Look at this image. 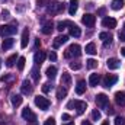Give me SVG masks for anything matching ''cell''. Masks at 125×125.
Segmentation results:
<instances>
[{
  "label": "cell",
  "instance_id": "d6a6232c",
  "mask_svg": "<svg viewBox=\"0 0 125 125\" xmlns=\"http://www.w3.org/2000/svg\"><path fill=\"white\" fill-rule=\"evenodd\" d=\"M87 64H86V65H87V68H90V70H93V68H96V67H97V61H96V60H93V58H90V60H87Z\"/></svg>",
  "mask_w": 125,
  "mask_h": 125
},
{
  "label": "cell",
  "instance_id": "3957f363",
  "mask_svg": "<svg viewBox=\"0 0 125 125\" xmlns=\"http://www.w3.org/2000/svg\"><path fill=\"white\" fill-rule=\"evenodd\" d=\"M61 10H62V3H58V1H52V3L48 4V7H47V13L51 15V16L58 15Z\"/></svg>",
  "mask_w": 125,
  "mask_h": 125
},
{
  "label": "cell",
  "instance_id": "83f0119b",
  "mask_svg": "<svg viewBox=\"0 0 125 125\" xmlns=\"http://www.w3.org/2000/svg\"><path fill=\"white\" fill-rule=\"evenodd\" d=\"M99 39H102L103 42H106V41H112V35H111L109 32H100V33H99Z\"/></svg>",
  "mask_w": 125,
  "mask_h": 125
},
{
  "label": "cell",
  "instance_id": "bcb514c9",
  "mask_svg": "<svg viewBox=\"0 0 125 125\" xmlns=\"http://www.w3.org/2000/svg\"><path fill=\"white\" fill-rule=\"evenodd\" d=\"M39 45H41V42H39V39H36V41H35V48H38Z\"/></svg>",
  "mask_w": 125,
  "mask_h": 125
},
{
  "label": "cell",
  "instance_id": "6da1fadb",
  "mask_svg": "<svg viewBox=\"0 0 125 125\" xmlns=\"http://www.w3.org/2000/svg\"><path fill=\"white\" fill-rule=\"evenodd\" d=\"M80 54H82L80 45H79V44H71V45L65 50L64 57H65V58H73V57H80Z\"/></svg>",
  "mask_w": 125,
  "mask_h": 125
},
{
  "label": "cell",
  "instance_id": "e0dca14e",
  "mask_svg": "<svg viewBox=\"0 0 125 125\" xmlns=\"http://www.w3.org/2000/svg\"><path fill=\"white\" fill-rule=\"evenodd\" d=\"M86 92V82L84 80H79L77 86H76V93L77 94H83Z\"/></svg>",
  "mask_w": 125,
  "mask_h": 125
},
{
  "label": "cell",
  "instance_id": "f1b7e54d",
  "mask_svg": "<svg viewBox=\"0 0 125 125\" xmlns=\"http://www.w3.org/2000/svg\"><path fill=\"white\" fill-rule=\"evenodd\" d=\"M47 76H48L50 79H54V77L57 76V68H55L54 65L48 67V68H47Z\"/></svg>",
  "mask_w": 125,
  "mask_h": 125
},
{
  "label": "cell",
  "instance_id": "8d00e7d4",
  "mask_svg": "<svg viewBox=\"0 0 125 125\" xmlns=\"http://www.w3.org/2000/svg\"><path fill=\"white\" fill-rule=\"evenodd\" d=\"M70 68L71 70H80L82 68V62H71L70 64Z\"/></svg>",
  "mask_w": 125,
  "mask_h": 125
},
{
  "label": "cell",
  "instance_id": "ac0fdd59",
  "mask_svg": "<svg viewBox=\"0 0 125 125\" xmlns=\"http://www.w3.org/2000/svg\"><path fill=\"white\" fill-rule=\"evenodd\" d=\"M70 35H71V36H74V38H79V36L82 35V31H80V28H79L77 25L71 23V25H70Z\"/></svg>",
  "mask_w": 125,
  "mask_h": 125
},
{
  "label": "cell",
  "instance_id": "d4e9b609",
  "mask_svg": "<svg viewBox=\"0 0 125 125\" xmlns=\"http://www.w3.org/2000/svg\"><path fill=\"white\" fill-rule=\"evenodd\" d=\"M13 39L9 36V38H6L4 41H3V45H1V48H3V51H7V50H10L12 47H13Z\"/></svg>",
  "mask_w": 125,
  "mask_h": 125
},
{
  "label": "cell",
  "instance_id": "7c38bea8",
  "mask_svg": "<svg viewBox=\"0 0 125 125\" xmlns=\"http://www.w3.org/2000/svg\"><path fill=\"white\" fill-rule=\"evenodd\" d=\"M21 90L23 94H31L32 93V84L29 80H23L22 82V86H21Z\"/></svg>",
  "mask_w": 125,
  "mask_h": 125
},
{
  "label": "cell",
  "instance_id": "4316f807",
  "mask_svg": "<svg viewBox=\"0 0 125 125\" xmlns=\"http://www.w3.org/2000/svg\"><path fill=\"white\" fill-rule=\"evenodd\" d=\"M86 52L90 54V55H94V54L97 52V51H96V45H94L93 42H90V44L86 45Z\"/></svg>",
  "mask_w": 125,
  "mask_h": 125
},
{
  "label": "cell",
  "instance_id": "d590c367",
  "mask_svg": "<svg viewBox=\"0 0 125 125\" xmlns=\"http://www.w3.org/2000/svg\"><path fill=\"white\" fill-rule=\"evenodd\" d=\"M115 125H125V116H116L115 118Z\"/></svg>",
  "mask_w": 125,
  "mask_h": 125
},
{
  "label": "cell",
  "instance_id": "4fadbf2b",
  "mask_svg": "<svg viewBox=\"0 0 125 125\" xmlns=\"http://www.w3.org/2000/svg\"><path fill=\"white\" fill-rule=\"evenodd\" d=\"M45 57H47V54H45V51H39V52H36L35 55H33V61L36 65H41L44 60H45Z\"/></svg>",
  "mask_w": 125,
  "mask_h": 125
},
{
  "label": "cell",
  "instance_id": "c3c4849f",
  "mask_svg": "<svg viewBox=\"0 0 125 125\" xmlns=\"http://www.w3.org/2000/svg\"><path fill=\"white\" fill-rule=\"evenodd\" d=\"M82 125H92V124H90V122H87V121H84V122H83Z\"/></svg>",
  "mask_w": 125,
  "mask_h": 125
},
{
  "label": "cell",
  "instance_id": "44dd1931",
  "mask_svg": "<svg viewBox=\"0 0 125 125\" xmlns=\"http://www.w3.org/2000/svg\"><path fill=\"white\" fill-rule=\"evenodd\" d=\"M99 82H100V76H99V74H90V77H89V84H90L92 87H96V86L99 84Z\"/></svg>",
  "mask_w": 125,
  "mask_h": 125
},
{
  "label": "cell",
  "instance_id": "7a4b0ae2",
  "mask_svg": "<svg viewBox=\"0 0 125 125\" xmlns=\"http://www.w3.org/2000/svg\"><path fill=\"white\" fill-rule=\"evenodd\" d=\"M67 108H68V109L74 108V109H77V114H79V115H82V114L86 111L87 103H86V102H83V100H71V102H68Z\"/></svg>",
  "mask_w": 125,
  "mask_h": 125
},
{
  "label": "cell",
  "instance_id": "ee69618b",
  "mask_svg": "<svg viewBox=\"0 0 125 125\" xmlns=\"http://www.w3.org/2000/svg\"><path fill=\"white\" fill-rule=\"evenodd\" d=\"M61 118H62V121H68V119H70V115H68V114H62Z\"/></svg>",
  "mask_w": 125,
  "mask_h": 125
},
{
  "label": "cell",
  "instance_id": "30bf717a",
  "mask_svg": "<svg viewBox=\"0 0 125 125\" xmlns=\"http://www.w3.org/2000/svg\"><path fill=\"white\" fill-rule=\"evenodd\" d=\"M67 41H68V36H67V35H58V36L54 39L52 47H54V48H60L62 44H65Z\"/></svg>",
  "mask_w": 125,
  "mask_h": 125
},
{
  "label": "cell",
  "instance_id": "7402d4cb",
  "mask_svg": "<svg viewBox=\"0 0 125 125\" xmlns=\"http://www.w3.org/2000/svg\"><path fill=\"white\" fill-rule=\"evenodd\" d=\"M28 41H29V31L25 29L22 33V41H21V47L22 48H26L28 47Z\"/></svg>",
  "mask_w": 125,
  "mask_h": 125
},
{
  "label": "cell",
  "instance_id": "5b68a950",
  "mask_svg": "<svg viewBox=\"0 0 125 125\" xmlns=\"http://www.w3.org/2000/svg\"><path fill=\"white\" fill-rule=\"evenodd\" d=\"M35 105H36L41 111H47L51 103H50V100H48L47 97H44V96H36V97H35Z\"/></svg>",
  "mask_w": 125,
  "mask_h": 125
},
{
  "label": "cell",
  "instance_id": "277c9868",
  "mask_svg": "<svg viewBox=\"0 0 125 125\" xmlns=\"http://www.w3.org/2000/svg\"><path fill=\"white\" fill-rule=\"evenodd\" d=\"M96 105L100 109H108V106H109V97L105 93H99L96 96Z\"/></svg>",
  "mask_w": 125,
  "mask_h": 125
},
{
  "label": "cell",
  "instance_id": "52a82bcc",
  "mask_svg": "<svg viewBox=\"0 0 125 125\" xmlns=\"http://www.w3.org/2000/svg\"><path fill=\"white\" fill-rule=\"evenodd\" d=\"M116 82H118V77H116L115 74H106L105 79H103V87L109 89V87H112Z\"/></svg>",
  "mask_w": 125,
  "mask_h": 125
},
{
  "label": "cell",
  "instance_id": "9a60e30c",
  "mask_svg": "<svg viewBox=\"0 0 125 125\" xmlns=\"http://www.w3.org/2000/svg\"><path fill=\"white\" fill-rule=\"evenodd\" d=\"M115 102L119 106H125V92H116L115 93Z\"/></svg>",
  "mask_w": 125,
  "mask_h": 125
},
{
  "label": "cell",
  "instance_id": "9c48e42d",
  "mask_svg": "<svg viewBox=\"0 0 125 125\" xmlns=\"http://www.w3.org/2000/svg\"><path fill=\"white\" fill-rule=\"evenodd\" d=\"M22 118H23V119H28V121H31V122H35V121H36V115L32 112L28 106L22 111Z\"/></svg>",
  "mask_w": 125,
  "mask_h": 125
},
{
  "label": "cell",
  "instance_id": "60d3db41",
  "mask_svg": "<svg viewBox=\"0 0 125 125\" xmlns=\"http://www.w3.org/2000/svg\"><path fill=\"white\" fill-rule=\"evenodd\" d=\"M48 58H50L51 61H55V60H57V54H55L54 51H51V52H50V55H48Z\"/></svg>",
  "mask_w": 125,
  "mask_h": 125
},
{
  "label": "cell",
  "instance_id": "836d02e7",
  "mask_svg": "<svg viewBox=\"0 0 125 125\" xmlns=\"http://www.w3.org/2000/svg\"><path fill=\"white\" fill-rule=\"evenodd\" d=\"M31 74H32V79H33L35 82H38V80H39V71H38V68H36V67H33V68H32Z\"/></svg>",
  "mask_w": 125,
  "mask_h": 125
},
{
  "label": "cell",
  "instance_id": "5bb4252c",
  "mask_svg": "<svg viewBox=\"0 0 125 125\" xmlns=\"http://www.w3.org/2000/svg\"><path fill=\"white\" fill-rule=\"evenodd\" d=\"M102 25L105 28H116V21L114 18H105L102 21Z\"/></svg>",
  "mask_w": 125,
  "mask_h": 125
},
{
  "label": "cell",
  "instance_id": "f546056e",
  "mask_svg": "<svg viewBox=\"0 0 125 125\" xmlns=\"http://www.w3.org/2000/svg\"><path fill=\"white\" fill-rule=\"evenodd\" d=\"M16 60H18V55H16V54L10 55V57L6 60V65H7V67H13V65H15V62H16Z\"/></svg>",
  "mask_w": 125,
  "mask_h": 125
},
{
  "label": "cell",
  "instance_id": "f35d334b",
  "mask_svg": "<svg viewBox=\"0 0 125 125\" xmlns=\"http://www.w3.org/2000/svg\"><path fill=\"white\" fill-rule=\"evenodd\" d=\"M36 3H38V6H39V7H44V6L50 4V0H36Z\"/></svg>",
  "mask_w": 125,
  "mask_h": 125
},
{
  "label": "cell",
  "instance_id": "cb8c5ba5",
  "mask_svg": "<svg viewBox=\"0 0 125 125\" xmlns=\"http://www.w3.org/2000/svg\"><path fill=\"white\" fill-rule=\"evenodd\" d=\"M77 7H79V0H70V7H68V13L73 16L76 12H77Z\"/></svg>",
  "mask_w": 125,
  "mask_h": 125
},
{
  "label": "cell",
  "instance_id": "f5cc1de1",
  "mask_svg": "<svg viewBox=\"0 0 125 125\" xmlns=\"http://www.w3.org/2000/svg\"><path fill=\"white\" fill-rule=\"evenodd\" d=\"M0 65H1V60H0Z\"/></svg>",
  "mask_w": 125,
  "mask_h": 125
},
{
  "label": "cell",
  "instance_id": "e575fe53",
  "mask_svg": "<svg viewBox=\"0 0 125 125\" xmlns=\"http://www.w3.org/2000/svg\"><path fill=\"white\" fill-rule=\"evenodd\" d=\"M92 118H93L94 121H97V119L102 118V115H100V112H99L97 109H93V111H92Z\"/></svg>",
  "mask_w": 125,
  "mask_h": 125
},
{
  "label": "cell",
  "instance_id": "8992f818",
  "mask_svg": "<svg viewBox=\"0 0 125 125\" xmlns=\"http://www.w3.org/2000/svg\"><path fill=\"white\" fill-rule=\"evenodd\" d=\"M16 32V26L15 25H1L0 26V35L1 36H10Z\"/></svg>",
  "mask_w": 125,
  "mask_h": 125
},
{
  "label": "cell",
  "instance_id": "ffe728a7",
  "mask_svg": "<svg viewBox=\"0 0 125 125\" xmlns=\"http://www.w3.org/2000/svg\"><path fill=\"white\" fill-rule=\"evenodd\" d=\"M124 4H125L124 0H112L111 7H112V10H121L124 7Z\"/></svg>",
  "mask_w": 125,
  "mask_h": 125
},
{
  "label": "cell",
  "instance_id": "8fae6325",
  "mask_svg": "<svg viewBox=\"0 0 125 125\" xmlns=\"http://www.w3.org/2000/svg\"><path fill=\"white\" fill-rule=\"evenodd\" d=\"M106 65H108L109 70H116V68L121 67V61H119L118 58H109V60L106 61Z\"/></svg>",
  "mask_w": 125,
  "mask_h": 125
},
{
  "label": "cell",
  "instance_id": "d6986e66",
  "mask_svg": "<svg viewBox=\"0 0 125 125\" xmlns=\"http://www.w3.org/2000/svg\"><path fill=\"white\" fill-rule=\"evenodd\" d=\"M10 100H12V105L16 108V106H21V105H22V100H23V97H22L21 94H12Z\"/></svg>",
  "mask_w": 125,
  "mask_h": 125
},
{
  "label": "cell",
  "instance_id": "2e32d148",
  "mask_svg": "<svg viewBox=\"0 0 125 125\" xmlns=\"http://www.w3.org/2000/svg\"><path fill=\"white\" fill-rule=\"evenodd\" d=\"M52 29H54V23L50 21V22L44 23V26L41 28V32H42V33H45V35H50V33L52 32Z\"/></svg>",
  "mask_w": 125,
  "mask_h": 125
},
{
  "label": "cell",
  "instance_id": "7bdbcfd3",
  "mask_svg": "<svg viewBox=\"0 0 125 125\" xmlns=\"http://www.w3.org/2000/svg\"><path fill=\"white\" fill-rule=\"evenodd\" d=\"M1 18H3V19H7V18H9V12H7V10H3V12H1Z\"/></svg>",
  "mask_w": 125,
  "mask_h": 125
},
{
  "label": "cell",
  "instance_id": "b9f144b4",
  "mask_svg": "<svg viewBox=\"0 0 125 125\" xmlns=\"http://www.w3.org/2000/svg\"><path fill=\"white\" fill-rule=\"evenodd\" d=\"M118 36H119V39H121L122 42H125V31H121L118 33Z\"/></svg>",
  "mask_w": 125,
  "mask_h": 125
},
{
  "label": "cell",
  "instance_id": "4dcf8cb0",
  "mask_svg": "<svg viewBox=\"0 0 125 125\" xmlns=\"http://www.w3.org/2000/svg\"><path fill=\"white\" fill-rule=\"evenodd\" d=\"M25 62H26V58L25 57H19L18 58V68H19V71H22L25 68Z\"/></svg>",
  "mask_w": 125,
  "mask_h": 125
},
{
  "label": "cell",
  "instance_id": "74e56055",
  "mask_svg": "<svg viewBox=\"0 0 125 125\" xmlns=\"http://www.w3.org/2000/svg\"><path fill=\"white\" fill-rule=\"evenodd\" d=\"M51 87H52V86H51L50 83H45V84L42 86V92H44V93H48V92L51 90Z\"/></svg>",
  "mask_w": 125,
  "mask_h": 125
},
{
  "label": "cell",
  "instance_id": "1f68e13d",
  "mask_svg": "<svg viewBox=\"0 0 125 125\" xmlns=\"http://www.w3.org/2000/svg\"><path fill=\"white\" fill-rule=\"evenodd\" d=\"M67 25L70 26V25H71V22H67V21H65V22H58V23H57V29H58L60 32H62L64 29H65V26H67Z\"/></svg>",
  "mask_w": 125,
  "mask_h": 125
},
{
  "label": "cell",
  "instance_id": "816d5d0a",
  "mask_svg": "<svg viewBox=\"0 0 125 125\" xmlns=\"http://www.w3.org/2000/svg\"><path fill=\"white\" fill-rule=\"evenodd\" d=\"M124 31H125V22H124Z\"/></svg>",
  "mask_w": 125,
  "mask_h": 125
},
{
  "label": "cell",
  "instance_id": "7dc6e473",
  "mask_svg": "<svg viewBox=\"0 0 125 125\" xmlns=\"http://www.w3.org/2000/svg\"><path fill=\"white\" fill-rule=\"evenodd\" d=\"M121 54L125 57V47H124V48H121Z\"/></svg>",
  "mask_w": 125,
  "mask_h": 125
},
{
  "label": "cell",
  "instance_id": "603a6c76",
  "mask_svg": "<svg viewBox=\"0 0 125 125\" xmlns=\"http://www.w3.org/2000/svg\"><path fill=\"white\" fill-rule=\"evenodd\" d=\"M71 84V76L68 73H62V77H61V86H65L68 87Z\"/></svg>",
  "mask_w": 125,
  "mask_h": 125
},
{
  "label": "cell",
  "instance_id": "db71d44e",
  "mask_svg": "<svg viewBox=\"0 0 125 125\" xmlns=\"http://www.w3.org/2000/svg\"><path fill=\"white\" fill-rule=\"evenodd\" d=\"M32 125H36V124H32Z\"/></svg>",
  "mask_w": 125,
  "mask_h": 125
},
{
  "label": "cell",
  "instance_id": "ab89813d",
  "mask_svg": "<svg viewBox=\"0 0 125 125\" xmlns=\"http://www.w3.org/2000/svg\"><path fill=\"white\" fill-rule=\"evenodd\" d=\"M44 125H55V119H54V118H48V119L44 122Z\"/></svg>",
  "mask_w": 125,
  "mask_h": 125
},
{
  "label": "cell",
  "instance_id": "f907efd6",
  "mask_svg": "<svg viewBox=\"0 0 125 125\" xmlns=\"http://www.w3.org/2000/svg\"><path fill=\"white\" fill-rule=\"evenodd\" d=\"M64 125H74V122H68V124H64Z\"/></svg>",
  "mask_w": 125,
  "mask_h": 125
},
{
  "label": "cell",
  "instance_id": "ba28073f",
  "mask_svg": "<svg viewBox=\"0 0 125 125\" xmlns=\"http://www.w3.org/2000/svg\"><path fill=\"white\" fill-rule=\"evenodd\" d=\"M82 22L86 25V26H93L94 22H96V16H93L92 13H84L83 15V18H82Z\"/></svg>",
  "mask_w": 125,
  "mask_h": 125
},
{
  "label": "cell",
  "instance_id": "681fc988",
  "mask_svg": "<svg viewBox=\"0 0 125 125\" xmlns=\"http://www.w3.org/2000/svg\"><path fill=\"white\" fill-rule=\"evenodd\" d=\"M102 125H109V121H105V122H103Z\"/></svg>",
  "mask_w": 125,
  "mask_h": 125
},
{
  "label": "cell",
  "instance_id": "484cf974",
  "mask_svg": "<svg viewBox=\"0 0 125 125\" xmlns=\"http://www.w3.org/2000/svg\"><path fill=\"white\" fill-rule=\"evenodd\" d=\"M65 96H67V87H65V86H64V87L60 86V87L57 89V99L61 100V99H64Z\"/></svg>",
  "mask_w": 125,
  "mask_h": 125
},
{
  "label": "cell",
  "instance_id": "f6af8a7d",
  "mask_svg": "<svg viewBox=\"0 0 125 125\" xmlns=\"http://www.w3.org/2000/svg\"><path fill=\"white\" fill-rule=\"evenodd\" d=\"M108 114H109V115H112V114H114V109H112L111 106H108Z\"/></svg>",
  "mask_w": 125,
  "mask_h": 125
}]
</instances>
